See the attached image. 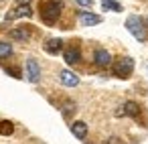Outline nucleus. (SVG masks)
I'll use <instances>...</instances> for the list:
<instances>
[{"label":"nucleus","instance_id":"nucleus-18","mask_svg":"<svg viewBox=\"0 0 148 144\" xmlns=\"http://www.w3.org/2000/svg\"><path fill=\"white\" fill-rule=\"evenodd\" d=\"M101 144H124V142H122L120 138H116V136H110V138H106Z\"/></svg>","mask_w":148,"mask_h":144},{"label":"nucleus","instance_id":"nucleus-6","mask_svg":"<svg viewBox=\"0 0 148 144\" xmlns=\"http://www.w3.org/2000/svg\"><path fill=\"white\" fill-rule=\"evenodd\" d=\"M27 77H29V81H33V83H37V81L41 79V65H39L35 59H29V61H27Z\"/></svg>","mask_w":148,"mask_h":144},{"label":"nucleus","instance_id":"nucleus-4","mask_svg":"<svg viewBox=\"0 0 148 144\" xmlns=\"http://www.w3.org/2000/svg\"><path fill=\"white\" fill-rule=\"evenodd\" d=\"M116 116H130V118H138V116H140V106H138L136 101H126V104L116 112Z\"/></svg>","mask_w":148,"mask_h":144},{"label":"nucleus","instance_id":"nucleus-21","mask_svg":"<svg viewBox=\"0 0 148 144\" xmlns=\"http://www.w3.org/2000/svg\"><path fill=\"white\" fill-rule=\"evenodd\" d=\"M16 4H23V6H29L31 0H16Z\"/></svg>","mask_w":148,"mask_h":144},{"label":"nucleus","instance_id":"nucleus-10","mask_svg":"<svg viewBox=\"0 0 148 144\" xmlns=\"http://www.w3.org/2000/svg\"><path fill=\"white\" fill-rule=\"evenodd\" d=\"M79 23L83 27H93V25H99L101 23V16H97L93 12H81L79 14Z\"/></svg>","mask_w":148,"mask_h":144},{"label":"nucleus","instance_id":"nucleus-14","mask_svg":"<svg viewBox=\"0 0 148 144\" xmlns=\"http://www.w3.org/2000/svg\"><path fill=\"white\" fill-rule=\"evenodd\" d=\"M10 55H12V45L0 41V59H8Z\"/></svg>","mask_w":148,"mask_h":144},{"label":"nucleus","instance_id":"nucleus-22","mask_svg":"<svg viewBox=\"0 0 148 144\" xmlns=\"http://www.w3.org/2000/svg\"><path fill=\"white\" fill-rule=\"evenodd\" d=\"M146 25H148V19H146Z\"/></svg>","mask_w":148,"mask_h":144},{"label":"nucleus","instance_id":"nucleus-5","mask_svg":"<svg viewBox=\"0 0 148 144\" xmlns=\"http://www.w3.org/2000/svg\"><path fill=\"white\" fill-rule=\"evenodd\" d=\"M23 16H33V8L31 6H23V4H16V8H12L8 14H6V21H14V19H23Z\"/></svg>","mask_w":148,"mask_h":144},{"label":"nucleus","instance_id":"nucleus-16","mask_svg":"<svg viewBox=\"0 0 148 144\" xmlns=\"http://www.w3.org/2000/svg\"><path fill=\"white\" fill-rule=\"evenodd\" d=\"M103 10H116V12H122V6L116 2V0H103Z\"/></svg>","mask_w":148,"mask_h":144},{"label":"nucleus","instance_id":"nucleus-20","mask_svg":"<svg viewBox=\"0 0 148 144\" xmlns=\"http://www.w3.org/2000/svg\"><path fill=\"white\" fill-rule=\"evenodd\" d=\"M6 73H10L12 77H21V71H18L16 67H8V69H6Z\"/></svg>","mask_w":148,"mask_h":144},{"label":"nucleus","instance_id":"nucleus-8","mask_svg":"<svg viewBox=\"0 0 148 144\" xmlns=\"http://www.w3.org/2000/svg\"><path fill=\"white\" fill-rule=\"evenodd\" d=\"M59 79H61V83L67 85V87H75V85H79V77H77L73 71H67V69H63V71L59 73Z\"/></svg>","mask_w":148,"mask_h":144},{"label":"nucleus","instance_id":"nucleus-17","mask_svg":"<svg viewBox=\"0 0 148 144\" xmlns=\"http://www.w3.org/2000/svg\"><path fill=\"white\" fill-rule=\"evenodd\" d=\"M73 112H75V104H73V101H67V104H65V108H63V116H65V118H69Z\"/></svg>","mask_w":148,"mask_h":144},{"label":"nucleus","instance_id":"nucleus-3","mask_svg":"<svg viewBox=\"0 0 148 144\" xmlns=\"http://www.w3.org/2000/svg\"><path fill=\"white\" fill-rule=\"evenodd\" d=\"M132 69H134V61H132V57H122V59H118L116 65H114V73H116L118 77H122V79L130 77Z\"/></svg>","mask_w":148,"mask_h":144},{"label":"nucleus","instance_id":"nucleus-9","mask_svg":"<svg viewBox=\"0 0 148 144\" xmlns=\"http://www.w3.org/2000/svg\"><path fill=\"white\" fill-rule=\"evenodd\" d=\"M79 57H81V53H79L77 47H69V49L63 51V59H65L67 65H77L79 63Z\"/></svg>","mask_w":148,"mask_h":144},{"label":"nucleus","instance_id":"nucleus-15","mask_svg":"<svg viewBox=\"0 0 148 144\" xmlns=\"http://www.w3.org/2000/svg\"><path fill=\"white\" fill-rule=\"evenodd\" d=\"M12 132H14V124L12 122H8V120L0 122V134H2V136H10Z\"/></svg>","mask_w":148,"mask_h":144},{"label":"nucleus","instance_id":"nucleus-19","mask_svg":"<svg viewBox=\"0 0 148 144\" xmlns=\"http://www.w3.org/2000/svg\"><path fill=\"white\" fill-rule=\"evenodd\" d=\"M79 6H85V8H91L93 6V0H75Z\"/></svg>","mask_w":148,"mask_h":144},{"label":"nucleus","instance_id":"nucleus-13","mask_svg":"<svg viewBox=\"0 0 148 144\" xmlns=\"http://www.w3.org/2000/svg\"><path fill=\"white\" fill-rule=\"evenodd\" d=\"M61 49H63V41H61V39H49V41L45 43V51L51 53V55H57Z\"/></svg>","mask_w":148,"mask_h":144},{"label":"nucleus","instance_id":"nucleus-2","mask_svg":"<svg viewBox=\"0 0 148 144\" xmlns=\"http://www.w3.org/2000/svg\"><path fill=\"white\" fill-rule=\"evenodd\" d=\"M126 29L142 43V41H146V27H144V23H142V19L140 16H136V14H132V16H128L126 19Z\"/></svg>","mask_w":148,"mask_h":144},{"label":"nucleus","instance_id":"nucleus-12","mask_svg":"<svg viewBox=\"0 0 148 144\" xmlns=\"http://www.w3.org/2000/svg\"><path fill=\"white\" fill-rule=\"evenodd\" d=\"M71 132H73L75 138L83 140V138L87 136V124H85V122H73V124H71Z\"/></svg>","mask_w":148,"mask_h":144},{"label":"nucleus","instance_id":"nucleus-11","mask_svg":"<svg viewBox=\"0 0 148 144\" xmlns=\"http://www.w3.org/2000/svg\"><path fill=\"white\" fill-rule=\"evenodd\" d=\"M8 35H10V39H12V41H29V39H31V31H29V29H25V27L12 29Z\"/></svg>","mask_w":148,"mask_h":144},{"label":"nucleus","instance_id":"nucleus-7","mask_svg":"<svg viewBox=\"0 0 148 144\" xmlns=\"http://www.w3.org/2000/svg\"><path fill=\"white\" fill-rule=\"evenodd\" d=\"M93 61H95V65L97 67H110L112 65V55L106 51V49H97L95 53H93Z\"/></svg>","mask_w":148,"mask_h":144},{"label":"nucleus","instance_id":"nucleus-1","mask_svg":"<svg viewBox=\"0 0 148 144\" xmlns=\"http://www.w3.org/2000/svg\"><path fill=\"white\" fill-rule=\"evenodd\" d=\"M61 8H63V0H49L41 8V19L47 25H53V23H57V19L61 14Z\"/></svg>","mask_w":148,"mask_h":144}]
</instances>
